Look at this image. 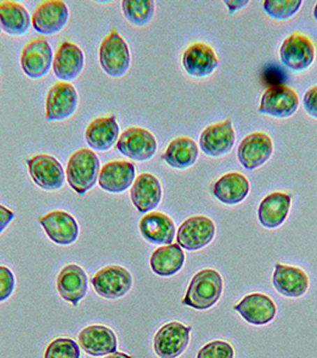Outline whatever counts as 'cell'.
I'll list each match as a JSON object with an SVG mask.
<instances>
[{"mask_svg":"<svg viewBox=\"0 0 317 358\" xmlns=\"http://www.w3.org/2000/svg\"><path fill=\"white\" fill-rule=\"evenodd\" d=\"M223 292V278L214 268H204L192 277L183 305L193 310H207L219 302Z\"/></svg>","mask_w":317,"mask_h":358,"instance_id":"obj_1","label":"cell"},{"mask_svg":"<svg viewBox=\"0 0 317 358\" xmlns=\"http://www.w3.org/2000/svg\"><path fill=\"white\" fill-rule=\"evenodd\" d=\"M101 173V162L92 150L82 148L71 155L66 177L69 187L78 195H85L96 185Z\"/></svg>","mask_w":317,"mask_h":358,"instance_id":"obj_2","label":"cell"},{"mask_svg":"<svg viewBox=\"0 0 317 358\" xmlns=\"http://www.w3.org/2000/svg\"><path fill=\"white\" fill-rule=\"evenodd\" d=\"M99 64L111 78L124 77L131 69V50L126 40L116 30L103 40L99 48Z\"/></svg>","mask_w":317,"mask_h":358,"instance_id":"obj_3","label":"cell"},{"mask_svg":"<svg viewBox=\"0 0 317 358\" xmlns=\"http://www.w3.org/2000/svg\"><path fill=\"white\" fill-rule=\"evenodd\" d=\"M118 152L135 162H148L158 150V141L151 131L141 127H131L123 131L116 143Z\"/></svg>","mask_w":317,"mask_h":358,"instance_id":"obj_4","label":"cell"},{"mask_svg":"<svg viewBox=\"0 0 317 358\" xmlns=\"http://www.w3.org/2000/svg\"><path fill=\"white\" fill-rule=\"evenodd\" d=\"M315 45L309 37L293 33L285 38L279 49L281 62L293 72H303L315 60Z\"/></svg>","mask_w":317,"mask_h":358,"instance_id":"obj_5","label":"cell"},{"mask_svg":"<svg viewBox=\"0 0 317 358\" xmlns=\"http://www.w3.org/2000/svg\"><path fill=\"white\" fill-rule=\"evenodd\" d=\"M28 170L30 177L37 187L45 192H57L65 184V170L60 162L53 155H37L29 159Z\"/></svg>","mask_w":317,"mask_h":358,"instance_id":"obj_6","label":"cell"},{"mask_svg":"<svg viewBox=\"0 0 317 358\" xmlns=\"http://www.w3.org/2000/svg\"><path fill=\"white\" fill-rule=\"evenodd\" d=\"M54 62L53 49L45 37L34 38L22 50L21 66L30 79H42L49 73Z\"/></svg>","mask_w":317,"mask_h":358,"instance_id":"obj_7","label":"cell"},{"mask_svg":"<svg viewBox=\"0 0 317 358\" xmlns=\"http://www.w3.org/2000/svg\"><path fill=\"white\" fill-rule=\"evenodd\" d=\"M216 234V226L207 216L189 217L180 224L177 232V243L187 251H198L210 244Z\"/></svg>","mask_w":317,"mask_h":358,"instance_id":"obj_8","label":"cell"},{"mask_svg":"<svg viewBox=\"0 0 317 358\" xmlns=\"http://www.w3.org/2000/svg\"><path fill=\"white\" fill-rule=\"evenodd\" d=\"M79 106V94L72 84L57 83L52 86L45 99V118L48 121H66L72 117Z\"/></svg>","mask_w":317,"mask_h":358,"instance_id":"obj_9","label":"cell"},{"mask_svg":"<svg viewBox=\"0 0 317 358\" xmlns=\"http://www.w3.org/2000/svg\"><path fill=\"white\" fill-rule=\"evenodd\" d=\"M94 290L105 299H119L126 296L133 287L131 273L119 265H109L101 268L92 280Z\"/></svg>","mask_w":317,"mask_h":358,"instance_id":"obj_10","label":"cell"},{"mask_svg":"<svg viewBox=\"0 0 317 358\" xmlns=\"http://www.w3.org/2000/svg\"><path fill=\"white\" fill-rule=\"evenodd\" d=\"M191 326L172 322L163 325L154 337V351L160 358H177L186 350Z\"/></svg>","mask_w":317,"mask_h":358,"instance_id":"obj_11","label":"cell"},{"mask_svg":"<svg viewBox=\"0 0 317 358\" xmlns=\"http://www.w3.org/2000/svg\"><path fill=\"white\" fill-rule=\"evenodd\" d=\"M298 106L300 99L295 90L285 85L270 86L261 97L259 113L271 117L288 118L296 114Z\"/></svg>","mask_w":317,"mask_h":358,"instance_id":"obj_12","label":"cell"},{"mask_svg":"<svg viewBox=\"0 0 317 358\" xmlns=\"http://www.w3.org/2000/svg\"><path fill=\"white\" fill-rule=\"evenodd\" d=\"M272 155V138L261 131L247 135L237 148L239 163L249 171L256 170L267 163Z\"/></svg>","mask_w":317,"mask_h":358,"instance_id":"obj_13","label":"cell"},{"mask_svg":"<svg viewBox=\"0 0 317 358\" xmlns=\"http://www.w3.org/2000/svg\"><path fill=\"white\" fill-rule=\"evenodd\" d=\"M69 20L67 5L60 0H48L37 6L31 17V24L37 33L55 35L65 28Z\"/></svg>","mask_w":317,"mask_h":358,"instance_id":"obj_14","label":"cell"},{"mask_svg":"<svg viewBox=\"0 0 317 358\" xmlns=\"http://www.w3.org/2000/svg\"><path fill=\"white\" fill-rule=\"evenodd\" d=\"M236 135L230 120L207 127L200 136V147L203 153L219 158L232 151Z\"/></svg>","mask_w":317,"mask_h":358,"instance_id":"obj_15","label":"cell"},{"mask_svg":"<svg viewBox=\"0 0 317 358\" xmlns=\"http://www.w3.org/2000/svg\"><path fill=\"white\" fill-rule=\"evenodd\" d=\"M38 222L50 241L61 246H68L79 238V224L69 213L55 210L41 216Z\"/></svg>","mask_w":317,"mask_h":358,"instance_id":"obj_16","label":"cell"},{"mask_svg":"<svg viewBox=\"0 0 317 358\" xmlns=\"http://www.w3.org/2000/svg\"><path fill=\"white\" fill-rule=\"evenodd\" d=\"M136 179V169L133 163L115 160L101 169L98 183L103 190L110 194H122L133 187Z\"/></svg>","mask_w":317,"mask_h":358,"instance_id":"obj_17","label":"cell"},{"mask_svg":"<svg viewBox=\"0 0 317 358\" xmlns=\"http://www.w3.org/2000/svg\"><path fill=\"white\" fill-rule=\"evenodd\" d=\"M234 310L249 324L256 326L267 325L276 317L277 306L271 297L261 293L249 294L244 296Z\"/></svg>","mask_w":317,"mask_h":358,"instance_id":"obj_18","label":"cell"},{"mask_svg":"<svg viewBox=\"0 0 317 358\" xmlns=\"http://www.w3.org/2000/svg\"><path fill=\"white\" fill-rule=\"evenodd\" d=\"M183 67L191 77L205 78L212 76L219 67V57L210 45L196 42L184 52Z\"/></svg>","mask_w":317,"mask_h":358,"instance_id":"obj_19","label":"cell"},{"mask_svg":"<svg viewBox=\"0 0 317 358\" xmlns=\"http://www.w3.org/2000/svg\"><path fill=\"white\" fill-rule=\"evenodd\" d=\"M272 283L274 289L286 297H301L309 289V277L304 270L281 263L274 265Z\"/></svg>","mask_w":317,"mask_h":358,"instance_id":"obj_20","label":"cell"},{"mask_svg":"<svg viewBox=\"0 0 317 358\" xmlns=\"http://www.w3.org/2000/svg\"><path fill=\"white\" fill-rule=\"evenodd\" d=\"M131 199L138 213L148 214L154 210L163 199V187L158 179L151 173H141L131 187Z\"/></svg>","mask_w":317,"mask_h":358,"instance_id":"obj_21","label":"cell"},{"mask_svg":"<svg viewBox=\"0 0 317 358\" xmlns=\"http://www.w3.org/2000/svg\"><path fill=\"white\" fill-rule=\"evenodd\" d=\"M85 66V57L82 49L72 42L66 41L57 48L54 57V74L62 82H73Z\"/></svg>","mask_w":317,"mask_h":358,"instance_id":"obj_22","label":"cell"},{"mask_svg":"<svg viewBox=\"0 0 317 358\" xmlns=\"http://www.w3.org/2000/svg\"><path fill=\"white\" fill-rule=\"evenodd\" d=\"M78 341L82 350L91 356H108L117 350V337L106 326L86 327L78 336Z\"/></svg>","mask_w":317,"mask_h":358,"instance_id":"obj_23","label":"cell"},{"mask_svg":"<svg viewBox=\"0 0 317 358\" xmlns=\"http://www.w3.org/2000/svg\"><path fill=\"white\" fill-rule=\"evenodd\" d=\"M57 285L60 296L65 301L78 306L87 294L89 278L79 265L69 264L59 273Z\"/></svg>","mask_w":317,"mask_h":358,"instance_id":"obj_24","label":"cell"},{"mask_svg":"<svg viewBox=\"0 0 317 358\" xmlns=\"http://www.w3.org/2000/svg\"><path fill=\"white\" fill-rule=\"evenodd\" d=\"M140 232L143 239L153 245H171L175 241V224L170 216L160 212H151L140 221Z\"/></svg>","mask_w":317,"mask_h":358,"instance_id":"obj_25","label":"cell"},{"mask_svg":"<svg viewBox=\"0 0 317 358\" xmlns=\"http://www.w3.org/2000/svg\"><path fill=\"white\" fill-rule=\"evenodd\" d=\"M85 138L94 151H110L119 138V127L116 117L108 116L94 120L86 128Z\"/></svg>","mask_w":317,"mask_h":358,"instance_id":"obj_26","label":"cell"},{"mask_svg":"<svg viewBox=\"0 0 317 358\" xmlns=\"http://www.w3.org/2000/svg\"><path fill=\"white\" fill-rule=\"evenodd\" d=\"M291 196L285 192H272L261 201L258 219L261 226L269 229L281 227L289 215Z\"/></svg>","mask_w":317,"mask_h":358,"instance_id":"obj_27","label":"cell"},{"mask_svg":"<svg viewBox=\"0 0 317 358\" xmlns=\"http://www.w3.org/2000/svg\"><path fill=\"white\" fill-rule=\"evenodd\" d=\"M249 179L237 172L222 176L212 187L216 200L227 206H235L246 200L249 192Z\"/></svg>","mask_w":317,"mask_h":358,"instance_id":"obj_28","label":"cell"},{"mask_svg":"<svg viewBox=\"0 0 317 358\" xmlns=\"http://www.w3.org/2000/svg\"><path fill=\"white\" fill-rule=\"evenodd\" d=\"M200 155L198 145L187 136L172 140L163 153V158L168 166L177 170H185L195 165Z\"/></svg>","mask_w":317,"mask_h":358,"instance_id":"obj_29","label":"cell"},{"mask_svg":"<svg viewBox=\"0 0 317 358\" xmlns=\"http://www.w3.org/2000/svg\"><path fill=\"white\" fill-rule=\"evenodd\" d=\"M151 268L158 276L170 277L179 273L185 264V253L178 244L165 245L155 250Z\"/></svg>","mask_w":317,"mask_h":358,"instance_id":"obj_30","label":"cell"},{"mask_svg":"<svg viewBox=\"0 0 317 358\" xmlns=\"http://www.w3.org/2000/svg\"><path fill=\"white\" fill-rule=\"evenodd\" d=\"M0 25L11 36L28 33L31 18L27 8L16 1H0Z\"/></svg>","mask_w":317,"mask_h":358,"instance_id":"obj_31","label":"cell"},{"mask_svg":"<svg viewBox=\"0 0 317 358\" xmlns=\"http://www.w3.org/2000/svg\"><path fill=\"white\" fill-rule=\"evenodd\" d=\"M122 11L131 24L145 27L154 17L155 3L153 0H124Z\"/></svg>","mask_w":317,"mask_h":358,"instance_id":"obj_32","label":"cell"},{"mask_svg":"<svg viewBox=\"0 0 317 358\" xmlns=\"http://www.w3.org/2000/svg\"><path fill=\"white\" fill-rule=\"evenodd\" d=\"M302 4V0H266L264 10L273 20L286 21L300 11Z\"/></svg>","mask_w":317,"mask_h":358,"instance_id":"obj_33","label":"cell"},{"mask_svg":"<svg viewBox=\"0 0 317 358\" xmlns=\"http://www.w3.org/2000/svg\"><path fill=\"white\" fill-rule=\"evenodd\" d=\"M45 358H80V348L71 338H57L45 349Z\"/></svg>","mask_w":317,"mask_h":358,"instance_id":"obj_34","label":"cell"},{"mask_svg":"<svg viewBox=\"0 0 317 358\" xmlns=\"http://www.w3.org/2000/svg\"><path fill=\"white\" fill-rule=\"evenodd\" d=\"M235 350L230 343L226 341H214L204 345L197 358H234Z\"/></svg>","mask_w":317,"mask_h":358,"instance_id":"obj_35","label":"cell"},{"mask_svg":"<svg viewBox=\"0 0 317 358\" xmlns=\"http://www.w3.org/2000/svg\"><path fill=\"white\" fill-rule=\"evenodd\" d=\"M16 287V278L13 271L0 265V302H4L13 294Z\"/></svg>","mask_w":317,"mask_h":358,"instance_id":"obj_36","label":"cell"},{"mask_svg":"<svg viewBox=\"0 0 317 358\" xmlns=\"http://www.w3.org/2000/svg\"><path fill=\"white\" fill-rule=\"evenodd\" d=\"M303 106L307 114L317 118V85L310 87L303 97Z\"/></svg>","mask_w":317,"mask_h":358,"instance_id":"obj_37","label":"cell"},{"mask_svg":"<svg viewBox=\"0 0 317 358\" xmlns=\"http://www.w3.org/2000/svg\"><path fill=\"white\" fill-rule=\"evenodd\" d=\"M13 219H15V213L0 204V234L4 232L8 227V224L13 222Z\"/></svg>","mask_w":317,"mask_h":358,"instance_id":"obj_38","label":"cell"},{"mask_svg":"<svg viewBox=\"0 0 317 358\" xmlns=\"http://www.w3.org/2000/svg\"><path fill=\"white\" fill-rule=\"evenodd\" d=\"M224 4L227 5L229 13L233 15L237 10L246 8L249 4V0H226Z\"/></svg>","mask_w":317,"mask_h":358,"instance_id":"obj_39","label":"cell"},{"mask_svg":"<svg viewBox=\"0 0 317 358\" xmlns=\"http://www.w3.org/2000/svg\"><path fill=\"white\" fill-rule=\"evenodd\" d=\"M104 358H133L131 356H129V355L123 354V352H114V354L108 355L106 357Z\"/></svg>","mask_w":317,"mask_h":358,"instance_id":"obj_40","label":"cell"},{"mask_svg":"<svg viewBox=\"0 0 317 358\" xmlns=\"http://www.w3.org/2000/svg\"><path fill=\"white\" fill-rule=\"evenodd\" d=\"M314 18L317 22V4L315 5V8H314Z\"/></svg>","mask_w":317,"mask_h":358,"instance_id":"obj_41","label":"cell"},{"mask_svg":"<svg viewBox=\"0 0 317 358\" xmlns=\"http://www.w3.org/2000/svg\"><path fill=\"white\" fill-rule=\"evenodd\" d=\"M1 30H3V29H1V25H0V35H1Z\"/></svg>","mask_w":317,"mask_h":358,"instance_id":"obj_42","label":"cell"}]
</instances>
